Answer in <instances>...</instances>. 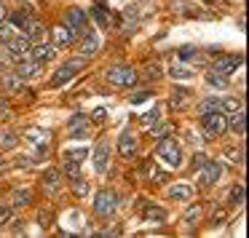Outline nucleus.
<instances>
[{
  "instance_id": "c756f323",
  "label": "nucleus",
  "mask_w": 249,
  "mask_h": 238,
  "mask_svg": "<svg viewBox=\"0 0 249 238\" xmlns=\"http://www.w3.org/2000/svg\"><path fill=\"white\" fill-rule=\"evenodd\" d=\"M206 83L209 86H214V88H228V75H222V72H217V70H209L206 72Z\"/></svg>"
},
{
  "instance_id": "c85d7f7f",
  "label": "nucleus",
  "mask_w": 249,
  "mask_h": 238,
  "mask_svg": "<svg viewBox=\"0 0 249 238\" xmlns=\"http://www.w3.org/2000/svg\"><path fill=\"white\" fill-rule=\"evenodd\" d=\"M244 182H238V185H233L231 187V193H228V204L231 206H244Z\"/></svg>"
},
{
  "instance_id": "6ab92c4d",
  "label": "nucleus",
  "mask_w": 249,
  "mask_h": 238,
  "mask_svg": "<svg viewBox=\"0 0 249 238\" xmlns=\"http://www.w3.org/2000/svg\"><path fill=\"white\" fill-rule=\"evenodd\" d=\"M91 17L99 22V27H102V30H110V27L115 24L113 14H110V8L105 6L102 0H97V3H94V8H91Z\"/></svg>"
},
{
  "instance_id": "f03ea898",
  "label": "nucleus",
  "mask_w": 249,
  "mask_h": 238,
  "mask_svg": "<svg viewBox=\"0 0 249 238\" xmlns=\"http://www.w3.org/2000/svg\"><path fill=\"white\" fill-rule=\"evenodd\" d=\"M156 155L161 158L172 171H177V169L182 166V150H179V145L174 139H169V136H161V142H158V147H156Z\"/></svg>"
},
{
  "instance_id": "de8ad7c7",
  "label": "nucleus",
  "mask_w": 249,
  "mask_h": 238,
  "mask_svg": "<svg viewBox=\"0 0 249 238\" xmlns=\"http://www.w3.org/2000/svg\"><path fill=\"white\" fill-rule=\"evenodd\" d=\"M91 120H94V123H105V120H107V110H105V107H97V110L91 113Z\"/></svg>"
},
{
  "instance_id": "f257e3e1",
  "label": "nucleus",
  "mask_w": 249,
  "mask_h": 238,
  "mask_svg": "<svg viewBox=\"0 0 249 238\" xmlns=\"http://www.w3.org/2000/svg\"><path fill=\"white\" fill-rule=\"evenodd\" d=\"M86 62H89L86 56H72V59H65V65L56 67L54 78H51V88H62V86H67V83H70L72 78L78 75V72L86 70Z\"/></svg>"
},
{
  "instance_id": "4be33fe9",
  "label": "nucleus",
  "mask_w": 249,
  "mask_h": 238,
  "mask_svg": "<svg viewBox=\"0 0 249 238\" xmlns=\"http://www.w3.org/2000/svg\"><path fill=\"white\" fill-rule=\"evenodd\" d=\"M30 17H33V8H30V6H22V8H14V11L8 8V17H6V19H8V22H11L17 30H19V33H22L24 22H27Z\"/></svg>"
},
{
  "instance_id": "c03bdc74",
  "label": "nucleus",
  "mask_w": 249,
  "mask_h": 238,
  "mask_svg": "<svg viewBox=\"0 0 249 238\" xmlns=\"http://www.w3.org/2000/svg\"><path fill=\"white\" fill-rule=\"evenodd\" d=\"M228 158H231V163H238V166H241L244 163V147H238V150H228Z\"/></svg>"
},
{
  "instance_id": "3c124183",
  "label": "nucleus",
  "mask_w": 249,
  "mask_h": 238,
  "mask_svg": "<svg viewBox=\"0 0 249 238\" xmlns=\"http://www.w3.org/2000/svg\"><path fill=\"white\" fill-rule=\"evenodd\" d=\"M153 134H156L158 139H161L163 134H169V126H166V123H161V126H158V123H153Z\"/></svg>"
},
{
  "instance_id": "473e14b6",
  "label": "nucleus",
  "mask_w": 249,
  "mask_h": 238,
  "mask_svg": "<svg viewBox=\"0 0 249 238\" xmlns=\"http://www.w3.org/2000/svg\"><path fill=\"white\" fill-rule=\"evenodd\" d=\"M17 33H19V30L14 27V24L8 22V19H6V22H0V43H6V40H11Z\"/></svg>"
},
{
  "instance_id": "ddd939ff",
  "label": "nucleus",
  "mask_w": 249,
  "mask_h": 238,
  "mask_svg": "<svg viewBox=\"0 0 249 238\" xmlns=\"http://www.w3.org/2000/svg\"><path fill=\"white\" fill-rule=\"evenodd\" d=\"M67 136L70 139H86L89 136V118L83 113H75L67 120Z\"/></svg>"
},
{
  "instance_id": "9b49d317",
  "label": "nucleus",
  "mask_w": 249,
  "mask_h": 238,
  "mask_svg": "<svg viewBox=\"0 0 249 238\" xmlns=\"http://www.w3.org/2000/svg\"><path fill=\"white\" fill-rule=\"evenodd\" d=\"M118 153H121V158H134L137 153H140V139H137L134 131H129V129L121 131V136H118Z\"/></svg>"
},
{
  "instance_id": "7c9ffc66",
  "label": "nucleus",
  "mask_w": 249,
  "mask_h": 238,
  "mask_svg": "<svg viewBox=\"0 0 249 238\" xmlns=\"http://www.w3.org/2000/svg\"><path fill=\"white\" fill-rule=\"evenodd\" d=\"M177 59L179 62H196L198 59V49H196V46H182V49L177 51Z\"/></svg>"
},
{
  "instance_id": "a211bd4d",
  "label": "nucleus",
  "mask_w": 249,
  "mask_h": 238,
  "mask_svg": "<svg viewBox=\"0 0 249 238\" xmlns=\"http://www.w3.org/2000/svg\"><path fill=\"white\" fill-rule=\"evenodd\" d=\"M225 118H228V129H231L236 136H244V134H247V115H244V107L233 110V113L225 115Z\"/></svg>"
},
{
  "instance_id": "393cba45",
  "label": "nucleus",
  "mask_w": 249,
  "mask_h": 238,
  "mask_svg": "<svg viewBox=\"0 0 249 238\" xmlns=\"http://www.w3.org/2000/svg\"><path fill=\"white\" fill-rule=\"evenodd\" d=\"M169 198L188 204V201L193 198V187H190V185H172V187H169Z\"/></svg>"
},
{
  "instance_id": "a19ab883",
  "label": "nucleus",
  "mask_w": 249,
  "mask_h": 238,
  "mask_svg": "<svg viewBox=\"0 0 249 238\" xmlns=\"http://www.w3.org/2000/svg\"><path fill=\"white\" fill-rule=\"evenodd\" d=\"M65 158H70V161H78V163H81L83 158H89V150H86V147H78V150H65Z\"/></svg>"
},
{
  "instance_id": "72a5a7b5",
  "label": "nucleus",
  "mask_w": 249,
  "mask_h": 238,
  "mask_svg": "<svg viewBox=\"0 0 249 238\" xmlns=\"http://www.w3.org/2000/svg\"><path fill=\"white\" fill-rule=\"evenodd\" d=\"M238 107H244V104H241V99H236V97H222L220 99L222 113H233V110H238Z\"/></svg>"
},
{
  "instance_id": "4c0bfd02",
  "label": "nucleus",
  "mask_w": 249,
  "mask_h": 238,
  "mask_svg": "<svg viewBox=\"0 0 249 238\" xmlns=\"http://www.w3.org/2000/svg\"><path fill=\"white\" fill-rule=\"evenodd\" d=\"M169 75L177 78V81H188V78H193V72H190L188 67H182V65H174L172 70H169Z\"/></svg>"
},
{
  "instance_id": "603ef678",
  "label": "nucleus",
  "mask_w": 249,
  "mask_h": 238,
  "mask_svg": "<svg viewBox=\"0 0 249 238\" xmlns=\"http://www.w3.org/2000/svg\"><path fill=\"white\" fill-rule=\"evenodd\" d=\"M6 17H8V6L0 0V22H6Z\"/></svg>"
},
{
  "instance_id": "f8f14e48",
  "label": "nucleus",
  "mask_w": 249,
  "mask_h": 238,
  "mask_svg": "<svg viewBox=\"0 0 249 238\" xmlns=\"http://www.w3.org/2000/svg\"><path fill=\"white\" fill-rule=\"evenodd\" d=\"M56 49H59V46L46 43V40H38V43H33V46H30V59L40 62V65H46V62L56 59Z\"/></svg>"
},
{
  "instance_id": "2f4dec72",
  "label": "nucleus",
  "mask_w": 249,
  "mask_h": 238,
  "mask_svg": "<svg viewBox=\"0 0 249 238\" xmlns=\"http://www.w3.org/2000/svg\"><path fill=\"white\" fill-rule=\"evenodd\" d=\"M38 225L43 227V230L54 225V209H51V206H46V209H40V211H38Z\"/></svg>"
},
{
  "instance_id": "bb28decb",
  "label": "nucleus",
  "mask_w": 249,
  "mask_h": 238,
  "mask_svg": "<svg viewBox=\"0 0 249 238\" xmlns=\"http://www.w3.org/2000/svg\"><path fill=\"white\" fill-rule=\"evenodd\" d=\"M3 86H6L8 94H17V91H22V88H24V81L17 75V72H6V78H3Z\"/></svg>"
},
{
  "instance_id": "09e8293b",
  "label": "nucleus",
  "mask_w": 249,
  "mask_h": 238,
  "mask_svg": "<svg viewBox=\"0 0 249 238\" xmlns=\"http://www.w3.org/2000/svg\"><path fill=\"white\" fill-rule=\"evenodd\" d=\"M225 220H228V209H217L214 214H212V225H222Z\"/></svg>"
},
{
  "instance_id": "7ed1b4c3",
  "label": "nucleus",
  "mask_w": 249,
  "mask_h": 238,
  "mask_svg": "<svg viewBox=\"0 0 249 238\" xmlns=\"http://www.w3.org/2000/svg\"><path fill=\"white\" fill-rule=\"evenodd\" d=\"M105 78H107V83H113V86H118V88H131L137 81H140V75L134 72V67H129V65L110 67V70L105 72Z\"/></svg>"
},
{
  "instance_id": "ea45409f",
  "label": "nucleus",
  "mask_w": 249,
  "mask_h": 238,
  "mask_svg": "<svg viewBox=\"0 0 249 238\" xmlns=\"http://www.w3.org/2000/svg\"><path fill=\"white\" fill-rule=\"evenodd\" d=\"M161 75H163V72H161V65H158V62H153V65L145 67V78H147V81H158Z\"/></svg>"
},
{
  "instance_id": "f704fd0d",
  "label": "nucleus",
  "mask_w": 249,
  "mask_h": 238,
  "mask_svg": "<svg viewBox=\"0 0 249 238\" xmlns=\"http://www.w3.org/2000/svg\"><path fill=\"white\" fill-rule=\"evenodd\" d=\"M145 220L147 222H163L166 220V211L161 206H150V209H145Z\"/></svg>"
},
{
  "instance_id": "5701e85b",
  "label": "nucleus",
  "mask_w": 249,
  "mask_h": 238,
  "mask_svg": "<svg viewBox=\"0 0 249 238\" xmlns=\"http://www.w3.org/2000/svg\"><path fill=\"white\" fill-rule=\"evenodd\" d=\"M99 51V38H97V33L94 30H89L86 35H83V43H81V56H94Z\"/></svg>"
},
{
  "instance_id": "423d86ee",
  "label": "nucleus",
  "mask_w": 249,
  "mask_h": 238,
  "mask_svg": "<svg viewBox=\"0 0 249 238\" xmlns=\"http://www.w3.org/2000/svg\"><path fill=\"white\" fill-rule=\"evenodd\" d=\"M220 177H222V163L220 161H212V158H209V161L198 169V187L201 190L214 187V185L220 182Z\"/></svg>"
},
{
  "instance_id": "aec40b11",
  "label": "nucleus",
  "mask_w": 249,
  "mask_h": 238,
  "mask_svg": "<svg viewBox=\"0 0 249 238\" xmlns=\"http://www.w3.org/2000/svg\"><path fill=\"white\" fill-rule=\"evenodd\" d=\"M190 102H193V94H190L185 86L172 88V97H169V104H172V110H185Z\"/></svg>"
},
{
  "instance_id": "c9c22d12",
  "label": "nucleus",
  "mask_w": 249,
  "mask_h": 238,
  "mask_svg": "<svg viewBox=\"0 0 249 238\" xmlns=\"http://www.w3.org/2000/svg\"><path fill=\"white\" fill-rule=\"evenodd\" d=\"M17 145H19L17 131H8V134H3V139H0V150H14Z\"/></svg>"
},
{
  "instance_id": "20e7f679",
  "label": "nucleus",
  "mask_w": 249,
  "mask_h": 238,
  "mask_svg": "<svg viewBox=\"0 0 249 238\" xmlns=\"http://www.w3.org/2000/svg\"><path fill=\"white\" fill-rule=\"evenodd\" d=\"M201 118V129H204L206 139H214V136H222L228 131V118L225 113H209V115H198Z\"/></svg>"
},
{
  "instance_id": "49530a36",
  "label": "nucleus",
  "mask_w": 249,
  "mask_h": 238,
  "mask_svg": "<svg viewBox=\"0 0 249 238\" xmlns=\"http://www.w3.org/2000/svg\"><path fill=\"white\" fill-rule=\"evenodd\" d=\"M206 161H209V158H206L204 153H196V155H193V161H190V169H196V171H198V169L204 166Z\"/></svg>"
},
{
  "instance_id": "9d476101",
  "label": "nucleus",
  "mask_w": 249,
  "mask_h": 238,
  "mask_svg": "<svg viewBox=\"0 0 249 238\" xmlns=\"http://www.w3.org/2000/svg\"><path fill=\"white\" fill-rule=\"evenodd\" d=\"M14 72H17L19 78H22L24 83L27 81H33V78H38L40 72H43V65L40 62H35V59H19V62H14Z\"/></svg>"
},
{
  "instance_id": "2eb2a0df",
  "label": "nucleus",
  "mask_w": 249,
  "mask_h": 238,
  "mask_svg": "<svg viewBox=\"0 0 249 238\" xmlns=\"http://www.w3.org/2000/svg\"><path fill=\"white\" fill-rule=\"evenodd\" d=\"M22 35H27L33 43H38V40H43L46 38V24H43V19H38L33 14V17L24 22V27H22Z\"/></svg>"
},
{
  "instance_id": "0eeeda50",
  "label": "nucleus",
  "mask_w": 249,
  "mask_h": 238,
  "mask_svg": "<svg viewBox=\"0 0 249 238\" xmlns=\"http://www.w3.org/2000/svg\"><path fill=\"white\" fill-rule=\"evenodd\" d=\"M115 209H118V195H115L113 190H99L97 198H94V211H97V217L107 220V217L115 214Z\"/></svg>"
},
{
  "instance_id": "a18cd8bd",
  "label": "nucleus",
  "mask_w": 249,
  "mask_h": 238,
  "mask_svg": "<svg viewBox=\"0 0 249 238\" xmlns=\"http://www.w3.org/2000/svg\"><path fill=\"white\" fill-rule=\"evenodd\" d=\"M6 222H11V206L3 204V206H0V227L6 225Z\"/></svg>"
},
{
  "instance_id": "e433bc0d",
  "label": "nucleus",
  "mask_w": 249,
  "mask_h": 238,
  "mask_svg": "<svg viewBox=\"0 0 249 238\" xmlns=\"http://www.w3.org/2000/svg\"><path fill=\"white\" fill-rule=\"evenodd\" d=\"M59 171L67 174V177L72 179V177H78V174H81V163H78V161H70V158H65V166H62Z\"/></svg>"
},
{
  "instance_id": "37998d69",
  "label": "nucleus",
  "mask_w": 249,
  "mask_h": 238,
  "mask_svg": "<svg viewBox=\"0 0 249 238\" xmlns=\"http://www.w3.org/2000/svg\"><path fill=\"white\" fill-rule=\"evenodd\" d=\"M11 102L8 99H0V120H6V118H11Z\"/></svg>"
},
{
  "instance_id": "6e6552de",
  "label": "nucleus",
  "mask_w": 249,
  "mask_h": 238,
  "mask_svg": "<svg viewBox=\"0 0 249 238\" xmlns=\"http://www.w3.org/2000/svg\"><path fill=\"white\" fill-rule=\"evenodd\" d=\"M65 24L75 33V38H83V35L91 30V22H89V14L83 8H70L65 17Z\"/></svg>"
},
{
  "instance_id": "8fccbe9b",
  "label": "nucleus",
  "mask_w": 249,
  "mask_h": 238,
  "mask_svg": "<svg viewBox=\"0 0 249 238\" xmlns=\"http://www.w3.org/2000/svg\"><path fill=\"white\" fill-rule=\"evenodd\" d=\"M201 217V206H193V209L188 211V214H185V222H188V225H193L196 220H198Z\"/></svg>"
},
{
  "instance_id": "1a4fd4ad",
  "label": "nucleus",
  "mask_w": 249,
  "mask_h": 238,
  "mask_svg": "<svg viewBox=\"0 0 249 238\" xmlns=\"http://www.w3.org/2000/svg\"><path fill=\"white\" fill-rule=\"evenodd\" d=\"M241 62H244V54H217L214 62H212V70H217V72L231 78L233 72L241 67Z\"/></svg>"
},
{
  "instance_id": "58836bf2",
  "label": "nucleus",
  "mask_w": 249,
  "mask_h": 238,
  "mask_svg": "<svg viewBox=\"0 0 249 238\" xmlns=\"http://www.w3.org/2000/svg\"><path fill=\"white\" fill-rule=\"evenodd\" d=\"M150 97H153V94H150V88H137V91L129 97V102H131V104H140V102H147Z\"/></svg>"
},
{
  "instance_id": "4468645a",
  "label": "nucleus",
  "mask_w": 249,
  "mask_h": 238,
  "mask_svg": "<svg viewBox=\"0 0 249 238\" xmlns=\"http://www.w3.org/2000/svg\"><path fill=\"white\" fill-rule=\"evenodd\" d=\"M91 155H94V169H97L99 174L107 171V169H110V155H113V150H110L107 142H105V139H102V142H97V147H94Z\"/></svg>"
},
{
  "instance_id": "39448f33",
  "label": "nucleus",
  "mask_w": 249,
  "mask_h": 238,
  "mask_svg": "<svg viewBox=\"0 0 249 238\" xmlns=\"http://www.w3.org/2000/svg\"><path fill=\"white\" fill-rule=\"evenodd\" d=\"M0 46H3V51H6L14 62H19V59H27L30 56V46H33V40H30L27 35L17 33L11 40H6V43H0Z\"/></svg>"
},
{
  "instance_id": "b1692460",
  "label": "nucleus",
  "mask_w": 249,
  "mask_h": 238,
  "mask_svg": "<svg viewBox=\"0 0 249 238\" xmlns=\"http://www.w3.org/2000/svg\"><path fill=\"white\" fill-rule=\"evenodd\" d=\"M33 204V190L30 187H19V190H14L11 193V209H19V206H30Z\"/></svg>"
},
{
  "instance_id": "79ce46f5",
  "label": "nucleus",
  "mask_w": 249,
  "mask_h": 238,
  "mask_svg": "<svg viewBox=\"0 0 249 238\" xmlns=\"http://www.w3.org/2000/svg\"><path fill=\"white\" fill-rule=\"evenodd\" d=\"M140 120H142L145 126H153V123H158V120H161V113H158V110H153V113H145Z\"/></svg>"
},
{
  "instance_id": "a878e982",
  "label": "nucleus",
  "mask_w": 249,
  "mask_h": 238,
  "mask_svg": "<svg viewBox=\"0 0 249 238\" xmlns=\"http://www.w3.org/2000/svg\"><path fill=\"white\" fill-rule=\"evenodd\" d=\"M196 113L198 115H209V113H222L220 110V99L217 97H206L198 102V107H196Z\"/></svg>"
},
{
  "instance_id": "f3484780",
  "label": "nucleus",
  "mask_w": 249,
  "mask_h": 238,
  "mask_svg": "<svg viewBox=\"0 0 249 238\" xmlns=\"http://www.w3.org/2000/svg\"><path fill=\"white\" fill-rule=\"evenodd\" d=\"M137 177H142V179H150L153 177V182H166V171L156 169V161H153V158H145V161H142Z\"/></svg>"
},
{
  "instance_id": "cd10ccee",
  "label": "nucleus",
  "mask_w": 249,
  "mask_h": 238,
  "mask_svg": "<svg viewBox=\"0 0 249 238\" xmlns=\"http://www.w3.org/2000/svg\"><path fill=\"white\" fill-rule=\"evenodd\" d=\"M70 187H72V193H75L78 198H86L89 190H91V185H89V179H83L81 174H78V177L70 179Z\"/></svg>"
},
{
  "instance_id": "dca6fc26",
  "label": "nucleus",
  "mask_w": 249,
  "mask_h": 238,
  "mask_svg": "<svg viewBox=\"0 0 249 238\" xmlns=\"http://www.w3.org/2000/svg\"><path fill=\"white\" fill-rule=\"evenodd\" d=\"M75 33H72L67 24H56V27H51V43L54 46H72L75 43Z\"/></svg>"
},
{
  "instance_id": "864d4df0",
  "label": "nucleus",
  "mask_w": 249,
  "mask_h": 238,
  "mask_svg": "<svg viewBox=\"0 0 249 238\" xmlns=\"http://www.w3.org/2000/svg\"><path fill=\"white\" fill-rule=\"evenodd\" d=\"M188 142H190V145H193V147H198V145H201V139H198V136L193 134V131H188Z\"/></svg>"
},
{
  "instance_id": "412c9836",
  "label": "nucleus",
  "mask_w": 249,
  "mask_h": 238,
  "mask_svg": "<svg viewBox=\"0 0 249 238\" xmlns=\"http://www.w3.org/2000/svg\"><path fill=\"white\" fill-rule=\"evenodd\" d=\"M43 190L49 195H56L62 190V171L59 169H49V171L43 174Z\"/></svg>"
}]
</instances>
